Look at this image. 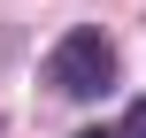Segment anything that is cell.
<instances>
[{
    "mask_svg": "<svg viewBox=\"0 0 146 138\" xmlns=\"http://www.w3.org/2000/svg\"><path fill=\"white\" fill-rule=\"evenodd\" d=\"M46 85H54L62 100H108V85H115V38H108L100 23L62 31L54 54H46Z\"/></svg>",
    "mask_w": 146,
    "mask_h": 138,
    "instance_id": "1",
    "label": "cell"
},
{
    "mask_svg": "<svg viewBox=\"0 0 146 138\" xmlns=\"http://www.w3.org/2000/svg\"><path fill=\"white\" fill-rule=\"evenodd\" d=\"M123 138H146V100L131 108V123H123Z\"/></svg>",
    "mask_w": 146,
    "mask_h": 138,
    "instance_id": "2",
    "label": "cell"
},
{
    "mask_svg": "<svg viewBox=\"0 0 146 138\" xmlns=\"http://www.w3.org/2000/svg\"><path fill=\"white\" fill-rule=\"evenodd\" d=\"M77 138H123V131H77Z\"/></svg>",
    "mask_w": 146,
    "mask_h": 138,
    "instance_id": "3",
    "label": "cell"
}]
</instances>
